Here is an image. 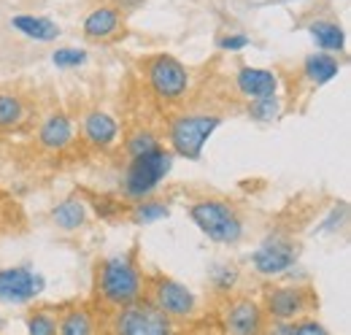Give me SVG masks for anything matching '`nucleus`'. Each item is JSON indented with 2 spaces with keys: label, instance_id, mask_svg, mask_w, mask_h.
I'll return each mask as SVG.
<instances>
[{
  "label": "nucleus",
  "instance_id": "nucleus-1",
  "mask_svg": "<svg viewBox=\"0 0 351 335\" xmlns=\"http://www.w3.org/2000/svg\"><path fill=\"white\" fill-rule=\"evenodd\" d=\"M95 292L111 311L125 308L143 297V276L132 254H119L97 262L95 270Z\"/></svg>",
  "mask_w": 351,
  "mask_h": 335
},
{
  "label": "nucleus",
  "instance_id": "nucleus-2",
  "mask_svg": "<svg viewBox=\"0 0 351 335\" xmlns=\"http://www.w3.org/2000/svg\"><path fill=\"white\" fill-rule=\"evenodd\" d=\"M192 222L200 227L203 235H208L214 244H238L243 238V222L238 216V211L232 203L221 200V198H206V200H195L189 206Z\"/></svg>",
  "mask_w": 351,
  "mask_h": 335
},
{
  "label": "nucleus",
  "instance_id": "nucleus-3",
  "mask_svg": "<svg viewBox=\"0 0 351 335\" xmlns=\"http://www.w3.org/2000/svg\"><path fill=\"white\" fill-rule=\"evenodd\" d=\"M171 168H173V152H165L162 146L152 154L132 157L125 170V178H122V195L128 200L149 198L160 187V181L171 173Z\"/></svg>",
  "mask_w": 351,
  "mask_h": 335
},
{
  "label": "nucleus",
  "instance_id": "nucleus-4",
  "mask_svg": "<svg viewBox=\"0 0 351 335\" xmlns=\"http://www.w3.org/2000/svg\"><path fill=\"white\" fill-rule=\"evenodd\" d=\"M103 335H173V322L141 297L125 308H117Z\"/></svg>",
  "mask_w": 351,
  "mask_h": 335
},
{
  "label": "nucleus",
  "instance_id": "nucleus-5",
  "mask_svg": "<svg viewBox=\"0 0 351 335\" xmlns=\"http://www.w3.org/2000/svg\"><path fill=\"white\" fill-rule=\"evenodd\" d=\"M221 125L219 114H181L171 122L168 138L173 146V154L184 160H200L206 141Z\"/></svg>",
  "mask_w": 351,
  "mask_h": 335
},
{
  "label": "nucleus",
  "instance_id": "nucleus-6",
  "mask_svg": "<svg viewBox=\"0 0 351 335\" xmlns=\"http://www.w3.org/2000/svg\"><path fill=\"white\" fill-rule=\"evenodd\" d=\"M152 92L165 103H181L189 89V71L173 54H154L143 65Z\"/></svg>",
  "mask_w": 351,
  "mask_h": 335
},
{
  "label": "nucleus",
  "instance_id": "nucleus-7",
  "mask_svg": "<svg viewBox=\"0 0 351 335\" xmlns=\"http://www.w3.org/2000/svg\"><path fill=\"white\" fill-rule=\"evenodd\" d=\"M143 287H146V297L160 314H165L171 322L173 319H189L197 308V297L189 292L184 284H178L176 279H168V276H149L143 279Z\"/></svg>",
  "mask_w": 351,
  "mask_h": 335
},
{
  "label": "nucleus",
  "instance_id": "nucleus-8",
  "mask_svg": "<svg viewBox=\"0 0 351 335\" xmlns=\"http://www.w3.org/2000/svg\"><path fill=\"white\" fill-rule=\"evenodd\" d=\"M316 308V292L308 287H270L265 292V308L273 322H298Z\"/></svg>",
  "mask_w": 351,
  "mask_h": 335
},
{
  "label": "nucleus",
  "instance_id": "nucleus-9",
  "mask_svg": "<svg viewBox=\"0 0 351 335\" xmlns=\"http://www.w3.org/2000/svg\"><path fill=\"white\" fill-rule=\"evenodd\" d=\"M298 254H300V249L295 241H289L284 235H273L252 254V262H254V270L260 276H278L298 262Z\"/></svg>",
  "mask_w": 351,
  "mask_h": 335
},
{
  "label": "nucleus",
  "instance_id": "nucleus-10",
  "mask_svg": "<svg viewBox=\"0 0 351 335\" xmlns=\"http://www.w3.org/2000/svg\"><path fill=\"white\" fill-rule=\"evenodd\" d=\"M263 308L252 297H235L224 305L221 335H260L265 330Z\"/></svg>",
  "mask_w": 351,
  "mask_h": 335
},
{
  "label": "nucleus",
  "instance_id": "nucleus-11",
  "mask_svg": "<svg viewBox=\"0 0 351 335\" xmlns=\"http://www.w3.org/2000/svg\"><path fill=\"white\" fill-rule=\"evenodd\" d=\"M44 281L38 276H33V270L27 268H5L0 270V303H27L41 292Z\"/></svg>",
  "mask_w": 351,
  "mask_h": 335
},
{
  "label": "nucleus",
  "instance_id": "nucleus-12",
  "mask_svg": "<svg viewBox=\"0 0 351 335\" xmlns=\"http://www.w3.org/2000/svg\"><path fill=\"white\" fill-rule=\"evenodd\" d=\"M125 19L122 11L117 5H100L95 11H89L84 19V38L87 41H111L122 33Z\"/></svg>",
  "mask_w": 351,
  "mask_h": 335
},
{
  "label": "nucleus",
  "instance_id": "nucleus-13",
  "mask_svg": "<svg viewBox=\"0 0 351 335\" xmlns=\"http://www.w3.org/2000/svg\"><path fill=\"white\" fill-rule=\"evenodd\" d=\"M235 86L243 97L249 100H257V97H270L278 92V76L267 68H252V65H243L238 68L235 73Z\"/></svg>",
  "mask_w": 351,
  "mask_h": 335
},
{
  "label": "nucleus",
  "instance_id": "nucleus-14",
  "mask_svg": "<svg viewBox=\"0 0 351 335\" xmlns=\"http://www.w3.org/2000/svg\"><path fill=\"white\" fill-rule=\"evenodd\" d=\"M117 135H119V125L114 117L103 114V111H92L84 119V138H87L92 146L97 149H111L117 143Z\"/></svg>",
  "mask_w": 351,
  "mask_h": 335
},
{
  "label": "nucleus",
  "instance_id": "nucleus-15",
  "mask_svg": "<svg viewBox=\"0 0 351 335\" xmlns=\"http://www.w3.org/2000/svg\"><path fill=\"white\" fill-rule=\"evenodd\" d=\"M73 138V127H71V119L65 114H51L46 117L41 130H38V143L49 149V152H60L71 143Z\"/></svg>",
  "mask_w": 351,
  "mask_h": 335
},
{
  "label": "nucleus",
  "instance_id": "nucleus-16",
  "mask_svg": "<svg viewBox=\"0 0 351 335\" xmlns=\"http://www.w3.org/2000/svg\"><path fill=\"white\" fill-rule=\"evenodd\" d=\"M57 335H97L95 316L84 305H71L57 316Z\"/></svg>",
  "mask_w": 351,
  "mask_h": 335
},
{
  "label": "nucleus",
  "instance_id": "nucleus-17",
  "mask_svg": "<svg viewBox=\"0 0 351 335\" xmlns=\"http://www.w3.org/2000/svg\"><path fill=\"white\" fill-rule=\"evenodd\" d=\"M11 27L19 30L22 36L33 38V41H54L60 36V25L46 19V16H30V14H22V16H14L11 19Z\"/></svg>",
  "mask_w": 351,
  "mask_h": 335
},
{
  "label": "nucleus",
  "instance_id": "nucleus-18",
  "mask_svg": "<svg viewBox=\"0 0 351 335\" xmlns=\"http://www.w3.org/2000/svg\"><path fill=\"white\" fill-rule=\"evenodd\" d=\"M308 33L316 41V46H322L324 51H343L346 49V33H343V27L338 22L316 19V22L308 25Z\"/></svg>",
  "mask_w": 351,
  "mask_h": 335
},
{
  "label": "nucleus",
  "instance_id": "nucleus-19",
  "mask_svg": "<svg viewBox=\"0 0 351 335\" xmlns=\"http://www.w3.org/2000/svg\"><path fill=\"white\" fill-rule=\"evenodd\" d=\"M84 219H87V203L82 198H68L51 209V222L65 233L79 230L84 224Z\"/></svg>",
  "mask_w": 351,
  "mask_h": 335
},
{
  "label": "nucleus",
  "instance_id": "nucleus-20",
  "mask_svg": "<svg viewBox=\"0 0 351 335\" xmlns=\"http://www.w3.org/2000/svg\"><path fill=\"white\" fill-rule=\"evenodd\" d=\"M341 65L332 54H311L306 62H303V76H306L308 84L313 86H322V84L332 82L338 76Z\"/></svg>",
  "mask_w": 351,
  "mask_h": 335
},
{
  "label": "nucleus",
  "instance_id": "nucleus-21",
  "mask_svg": "<svg viewBox=\"0 0 351 335\" xmlns=\"http://www.w3.org/2000/svg\"><path fill=\"white\" fill-rule=\"evenodd\" d=\"M171 213L165 200H154V198H143V200H135L128 211V219L132 224H152V222H160Z\"/></svg>",
  "mask_w": 351,
  "mask_h": 335
},
{
  "label": "nucleus",
  "instance_id": "nucleus-22",
  "mask_svg": "<svg viewBox=\"0 0 351 335\" xmlns=\"http://www.w3.org/2000/svg\"><path fill=\"white\" fill-rule=\"evenodd\" d=\"M25 119V106L16 95L0 92V130H14Z\"/></svg>",
  "mask_w": 351,
  "mask_h": 335
},
{
  "label": "nucleus",
  "instance_id": "nucleus-23",
  "mask_svg": "<svg viewBox=\"0 0 351 335\" xmlns=\"http://www.w3.org/2000/svg\"><path fill=\"white\" fill-rule=\"evenodd\" d=\"M246 114H249L254 122H273V119H278V114H281V97H278V95H270V97L249 100Z\"/></svg>",
  "mask_w": 351,
  "mask_h": 335
},
{
  "label": "nucleus",
  "instance_id": "nucleus-24",
  "mask_svg": "<svg viewBox=\"0 0 351 335\" xmlns=\"http://www.w3.org/2000/svg\"><path fill=\"white\" fill-rule=\"evenodd\" d=\"M125 149H128V154H130L132 160V157H143V154L157 152L160 149V141H157V135L152 130H135L130 138H128Z\"/></svg>",
  "mask_w": 351,
  "mask_h": 335
},
{
  "label": "nucleus",
  "instance_id": "nucleus-25",
  "mask_svg": "<svg viewBox=\"0 0 351 335\" xmlns=\"http://www.w3.org/2000/svg\"><path fill=\"white\" fill-rule=\"evenodd\" d=\"M89 206L95 209V213H97L100 219H106V222L125 216L122 200H117V198H111V195H89Z\"/></svg>",
  "mask_w": 351,
  "mask_h": 335
},
{
  "label": "nucleus",
  "instance_id": "nucleus-26",
  "mask_svg": "<svg viewBox=\"0 0 351 335\" xmlns=\"http://www.w3.org/2000/svg\"><path fill=\"white\" fill-rule=\"evenodd\" d=\"M27 335H57V316L46 308L27 314Z\"/></svg>",
  "mask_w": 351,
  "mask_h": 335
},
{
  "label": "nucleus",
  "instance_id": "nucleus-27",
  "mask_svg": "<svg viewBox=\"0 0 351 335\" xmlns=\"http://www.w3.org/2000/svg\"><path fill=\"white\" fill-rule=\"evenodd\" d=\"M211 284H214V290L219 294H227L235 290V284H238V268L235 265H230V262H224V265H217L214 270H211Z\"/></svg>",
  "mask_w": 351,
  "mask_h": 335
},
{
  "label": "nucleus",
  "instance_id": "nucleus-28",
  "mask_svg": "<svg viewBox=\"0 0 351 335\" xmlns=\"http://www.w3.org/2000/svg\"><path fill=\"white\" fill-rule=\"evenodd\" d=\"M51 62L57 68H79L87 62V51L84 49H73V46H65V49H57L51 54Z\"/></svg>",
  "mask_w": 351,
  "mask_h": 335
},
{
  "label": "nucleus",
  "instance_id": "nucleus-29",
  "mask_svg": "<svg viewBox=\"0 0 351 335\" xmlns=\"http://www.w3.org/2000/svg\"><path fill=\"white\" fill-rule=\"evenodd\" d=\"M292 335H330V330L316 319H298L292 322Z\"/></svg>",
  "mask_w": 351,
  "mask_h": 335
},
{
  "label": "nucleus",
  "instance_id": "nucleus-30",
  "mask_svg": "<svg viewBox=\"0 0 351 335\" xmlns=\"http://www.w3.org/2000/svg\"><path fill=\"white\" fill-rule=\"evenodd\" d=\"M249 43H252L249 36H243V33H230V36L219 38L217 46H219L221 51H241V49H246Z\"/></svg>",
  "mask_w": 351,
  "mask_h": 335
},
{
  "label": "nucleus",
  "instance_id": "nucleus-31",
  "mask_svg": "<svg viewBox=\"0 0 351 335\" xmlns=\"http://www.w3.org/2000/svg\"><path fill=\"white\" fill-rule=\"evenodd\" d=\"M14 213H16V203L8 200V198L0 192V227H3V224H11Z\"/></svg>",
  "mask_w": 351,
  "mask_h": 335
},
{
  "label": "nucleus",
  "instance_id": "nucleus-32",
  "mask_svg": "<svg viewBox=\"0 0 351 335\" xmlns=\"http://www.w3.org/2000/svg\"><path fill=\"white\" fill-rule=\"evenodd\" d=\"M260 335H292V322H273L267 330Z\"/></svg>",
  "mask_w": 351,
  "mask_h": 335
},
{
  "label": "nucleus",
  "instance_id": "nucleus-33",
  "mask_svg": "<svg viewBox=\"0 0 351 335\" xmlns=\"http://www.w3.org/2000/svg\"><path fill=\"white\" fill-rule=\"evenodd\" d=\"M343 213H346V206H341V209H335L330 213V219L324 222V230H335V224H341V219H343Z\"/></svg>",
  "mask_w": 351,
  "mask_h": 335
},
{
  "label": "nucleus",
  "instance_id": "nucleus-34",
  "mask_svg": "<svg viewBox=\"0 0 351 335\" xmlns=\"http://www.w3.org/2000/svg\"><path fill=\"white\" fill-rule=\"evenodd\" d=\"M135 5H141V0H117V8L119 11H130Z\"/></svg>",
  "mask_w": 351,
  "mask_h": 335
},
{
  "label": "nucleus",
  "instance_id": "nucleus-35",
  "mask_svg": "<svg viewBox=\"0 0 351 335\" xmlns=\"http://www.w3.org/2000/svg\"><path fill=\"white\" fill-rule=\"evenodd\" d=\"M0 330H3V319H0Z\"/></svg>",
  "mask_w": 351,
  "mask_h": 335
}]
</instances>
